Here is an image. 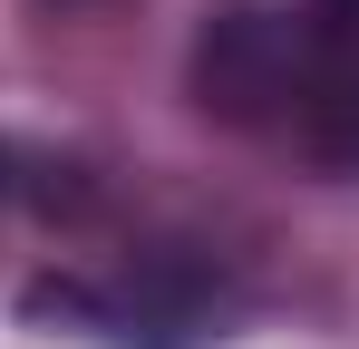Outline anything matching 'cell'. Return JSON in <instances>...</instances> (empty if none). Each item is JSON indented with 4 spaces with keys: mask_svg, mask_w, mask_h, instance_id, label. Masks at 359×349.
Returning <instances> with one entry per match:
<instances>
[]
</instances>
